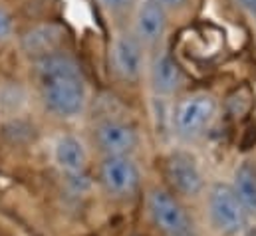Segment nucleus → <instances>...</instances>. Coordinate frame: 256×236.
Returning a JSON list of instances; mask_svg holds the SVG:
<instances>
[{"label": "nucleus", "mask_w": 256, "mask_h": 236, "mask_svg": "<svg viewBox=\"0 0 256 236\" xmlns=\"http://www.w3.org/2000/svg\"><path fill=\"white\" fill-rule=\"evenodd\" d=\"M38 80L46 108L60 116L74 118L86 108L88 92L78 62L66 54L38 60Z\"/></svg>", "instance_id": "1"}, {"label": "nucleus", "mask_w": 256, "mask_h": 236, "mask_svg": "<svg viewBox=\"0 0 256 236\" xmlns=\"http://www.w3.org/2000/svg\"><path fill=\"white\" fill-rule=\"evenodd\" d=\"M208 210L214 226L224 234H236L244 228L246 210L242 208L232 186L216 182L208 194Z\"/></svg>", "instance_id": "2"}, {"label": "nucleus", "mask_w": 256, "mask_h": 236, "mask_svg": "<svg viewBox=\"0 0 256 236\" xmlns=\"http://www.w3.org/2000/svg\"><path fill=\"white\" fill-rule=\"evenodd\" d=\"M149 210L155 224L167 236H191V220L185 208L165 190H153L149 194Z\"/></svg>", "instance_id": "3"}, {"label": "nucleus", "mask_w": 256, "mask_h": 236, "mask_svg": "<svg viewBox=\"0 0 256 236\" xmlns=\"http://www.w3.org/2000/svg\"><path fill=\"white\" fill-rule=\"evenodd\" d=\"M214 100L206 94H194L183 100L175 112V125L183 135H194L202 131L214 116Z\"/></svg>", "instance_id": "4"}, {"label": "nucleus", "mask_w": 256, "mask_h": 236, "mask_svg": "<svg viewBox=\"0 0 256 236\" xmlns=\"http://www.w3.org/2000/svg\"><path fill=\"white\" fill-rule=\"evenodd\" d=\"M62 40H64V28L56 22H46V24H38L30 28L28 32H24L20 46L26 56L42 60L56 54Z\"/></svg>", "instance_id": "5"}, {"label": "nucleus", "mask_w": 256, "mask_h": 236, "mask_svg": "<svg viewBox=\"0 0 256 236\" xmlns=\"http://www.w3.org/2000/svg\"><path fill=\"white\" fill-rule=\"evenodd\" d=\"M102 182L114 194H131L139 184V169L128 155L106 157L102 163Z\"/></svg>", "instance_id": "6"}, {"label": "nucleus", "mask_w": 256, "mask_h": 236, "mask_svg": "<svg viewBox=\"0 0 256 236\" xmlns=\"http://www.w3.org/2000/svg\"><path fill=\"white\" fill-rule=\"evenodd\" d=\"M167 178L185 196H194L202 188V175L189 153L175 151L167 159Z\"/></svg>", "instance_id": "7"}, {"label": "nucleus", "mask_w": 256, "mask_h": 236, "mask_svg": "<svg viewBox=\"0 0 256 236\" xmlns=\"http://www.w3.org/2000/svg\"><path fill=\"white\" fill-rule=\"evenodd\" d=\"M112 62L114 70L124 80H137L143 70V52L141 42L131 34H118L112 44Z\"/></svg>", "instance_id": "8"}, {"label": "nucleus", "mask_w": 256, "mask_h": 236, "mask_svg": "<svg viewBox=\"0 0 256 236\" xmlns=\"http://www.w3.org/2000/svg\"><path fill=\"white\" fill-rule=\"evenodd\" d=\"M98 145L108 157H124L137 145V133L133 127L122 121H106L96 131Z\"/></svg>", "instance_id": "9"}, {"label": "nucleus", "mask_w": 256, "mask_h": 236, "mask_svg": "<svg viewBox=\"0 0 256 236\" xmlns=\"http://www.w3.org/2000/svg\"><path fill=\"white\" fill-rule=\"evenodd\" d=\"M167 26L165 8L157 0H143L135 16V32L139 42H157Z\"/></svg>", "instance_id": "10"}, {"label": "nucleus", "mask_w": 256, "mask_h": 236, "mask_svg": "<svg viewBox=\"0 0 256 236\" xmlns=\"http://www.w3.org/2000/svg\"><path fill=\"white\" fill-rule=\"evenodd\" d=\"M183 84V74L177 62L169 54L157 56L151 68V86L159 96H171Z\"/></svg>", "instance_id": "11"}, {"label": "nucleus", "mask_w": 256, "mask_h": 236, "mask_svg": "<svg viewBox=\"0 0 256 236\" xmlns=\"http://www.w3.org/2000/svg\"><path fill=\"white\" fill-rule=\"evenodd\" d=\"M54 159H56V163L62 171H66L68 175H74V173L84 171L88 155H86V147L80 139H76L72 135H64L56 143Z\"/></svg>", "instance_id": "12"}, {"label": "nucleus", "mask_w": 256, "mask_h": 236, "mask_svg": "<svg viewBox=\"0 0 256 236\" xmlns=\"http://www.w3.org/2000/svg\"><path fill=\"white\" fill-rule=\"evenodd\" d=\"M232 190L238 196L242 208L248 214H256V167L250 161H244L236 169Z\"/></svg>", "instance_id": "13"}, {"label": "nucleus", "mask_w": 256, "mask_h": 236, "mask_svg": "<svg viewBox=\"0 0 256 236\" xmlns=\"http://www.w3.org/2000/svg\"><path fill=\"white\" fill-rule=\"evenodd\" d=\"M24 100H26V96L18 86H6L0 90V110L2 112H8V114L18 112L22 108Z\"/></svg>", "instance_id": "14"}, {"label": "nucleus", "mask_w": 256, "mask_h": 236, "mask_svg": "<svg viewBox=\"0 0 256 236\" xmlns=\"http://www.w3.org/2000/svg\"><path fill=\"white\" fill-rule=\"evenodd\" d=\"M12 32V16L4 6H0V42L6 40Z\"/></svg>", "instance_id": "15"}, {"label": "nucleus", "mask_w": 256, "mask_h": 236, "mask_svg": "<svg viewBox=\"0 0 256 236\" xmlns=\"http://www.w3.org/2000/svg\"><path fill=\"white\" fill-rule=\"evenodd\" d=\"M106 8H112V10H122V8H128L131 6L135 0H100Z\"/></svg>", "instance_id": "16"}, {"label": "nucleus", "mask_w": 256, "mask_h": 236, "mask_svg": "<svg viewBox=\"0 0 256 236\" xmlns=\"http://www.w3.org/2000/svg\"><path fill=\"white\" fill-rule=\"evenodd\" d=\"M238 2H240V6H242L250 16L256 18V0H238Z\"/></svg>", "instance_id": "17"}, {"label": "nucleus", "mask_w": 256, "mask_h": 236, "mask_svg": "<svg viewBox=\"0 0 256 236\" xmlns=\"http://www.w3.org/2000/svg\"><path fill=\"white\" fill-rule=\"evenodd\" d=\"M163 8H179L181 4H185V0H157Z\"/></svg>", "instance_id": "18"}]
</instances>
